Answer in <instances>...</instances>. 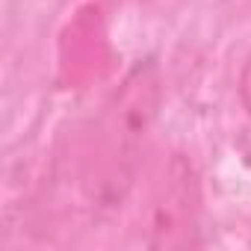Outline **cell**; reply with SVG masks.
<instances>
[{
    "label": "cell",
    "mask_w": 251,
    "mask_h": 251,
    "mask_svg": "<svg viewBox=\"0 0 251 251\" xmlns=\"http://www.w3.org/2000/svg\"><path fill=\"white\" fill-rule=\"evenodd\" d=\"M239 98H242L245 109L251 112V53H248V59L242 65V74H239Z\"/></svg>",
    "instance_id": "cell-1"
}]
</instances>
